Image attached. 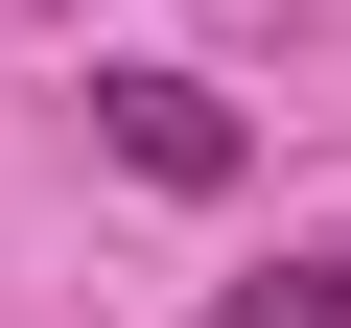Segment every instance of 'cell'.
Masks as SVG:
<instances>
[{"label":"cell","mask_w":351,"mask_h":328,"mask_svg":"<svg viewBox=\"0 0 351 328\" xmlns=\"http://www.w3.org/2000/svg\"><path fill=\"white\" fill-rule=\"evenodd\" d=\"M94 141L141 164V188H234V94L211 71H94Z\"/></svg>","instance_id":"cell-1"},{"label":"cell","mask_w":351,"mask_h":328,"mask_svg":"<svg viewBox=\"0 0 351 328\" xmlns=\"http://www.w3.org/2000/svg\"><path fill=\"white\" fill-rule=\"evenodd\" d=\"M234 328H351V258H258V281H234Z\"/></svg>","instance_id":"cell-2"}]
</instances>
